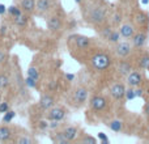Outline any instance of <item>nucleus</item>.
Here are the masks:
<instances>
[{"label":"nucleus","mask_w":149,"mask_h":144,"mask_svg":"<svg viewBox=\"0 0 149 144\" xmlns=\"http://www.w3.org/2000/svg\"><path fill=\"white\" fill-rule=\"evenodd\" d=\"M8 110H9V106H8L7 102L0 103V113H7Z\"/></svg>","instance_id":"nucleus-33"},{"label":"nucleus","mask_w":149,"mask_h":144,"mask_svg":"<svg viewBox=\"0 0 149 144\" xmlns=\"http://www.w3.org/2000/svg\"><path fill=\"white\" fill-rule=\"evenodd\" d=\"M52 140H54L55 143H58V144H65L68 142L67 138L64 136V132H58V134L52 138Z\"/></svg>","instance_id":"nucleus-22"},{"label":"nucleus","mask_w":149,"mask_h":144,"mask_svg":"<svg viewBox=\"0 0 149 144\" xmlns=\"http://www.w3.org/2000/svg\"><path fill=\"white\" fill-rule=\"evenodd\" d=\"M109 127H110V129L113 130V131L119 132V131H122L123 123H122L120 121H113V122H110V123H109Z\"/></svg>","instance_id":"nucleus-23"},{"label":"nucleus","mask_w":149,"mask_h":144,"mask_svg":"<svg viewBox=\"0 0 149 144\" xmlns=\"http://www.w3.org/2000/svg\"><path fill=\"white\" fill-rule=\"evenodd\" d=\"M28 76H30V77H33V79L38 80V77H39L38 70H37V68H34V67L29 68V70H28Z\"/></svg>","instance_id":"nucleus-29"},{"label":"nucleus","mask_w":149,"mask_h":144,"mask_svg":"<svg viewBox=\"0 0 149 144\" xmlns=\"http://www.w3.org/2000/svg\"><path fill=\"white\" fill-rule=\"evenodd\" d=\"M98 138H100L101 140H102V143H105V144H109V139H107V136H106L103 132H100L98 134Z\"/></svg>","instance_id":"nucleus-35"},{"label":"nucleus","mask_w":149,"mask_h":144,"mask_svg":"<svg viewBox=\"0 0 149 144\" xmlns=\"http://www.w3.org/2000/svg\"><path fill=\"white\" fill-rule=\"evenodd\" d=\"M47 127H49V123H47V122H45V121H41V122H39V129L45 130V129H47Z\"/></svg>","instance_id":"nucleus-38"},{"label":"nucleus","mask_w":149,"mask_h":144,"mask_svg":"<svg viewBox=\"0 0 149 144\" xmlns=\"http://www.w3.org/2000/svg\"><path fill=\"white\" fill-rule=\"evenodd\" d=\"M21 7H22V9L25 12H31L36 8V0H22Z\"/></svg>","instance_id":"nucleus-18"},{"label":"nucleus","mask_w":149,"mask_h":144,"mask_svg":"<svg viewBox=\"0 0 149 144\" xmlns=\"http://www.w3.org/2000/svg\"><path fill=\"white\" fill-rule=\"evenodd\" d=\"M80 1H81V0H76V3H80Z\"/></svg>","instance_id":"nucleus-47"},{"label":"nucleus","mask_w":149,"mask_h":144,"mask_svg":"<svg viewBox=\"0 0 149 144\" xmlns=\"http://www.w3.org/2000/svg\"><path fill=\"white\" fill-rule=\"evenodd\" d=\"M148 66H149V55L144 54L143 57H140V59H139V67L143 68V70H147Z\"/></svg>","instance_id":"nucleus-21"},{"label":"nucleus","mask_w":149,"mask_h":144,"mask_svg":"<svg viewBox=\"0 0 149 144\" xmlns=\"http://www.w3.org/2000/svg\"><path fill=\"white\" fill-rule=\"evenodd\" d=\"M74 42H76V46L79 49H86V47H89L92 39L85 36H76L74 37Z\"/></svg>","instance_id":"nucleus-12"},{"label":"nucleus","mask_w":149,"mask_h":144,"mask_svg":"<svg viewBox=\"0 0 149 144\" xmlns=\"http://www.w3.org/2000/svg\"><path fill=\"white\" fill-rule=\"evenodd\" d=\"M136 97V93H135V88L130 87V89H126V98L127 100H134Z\"/></svg>","instance_id":"nucleus-28"},{"label":"nucleus","mask_w":149,"mask_h":144,"mask_svg":"<svg viewBox=\"0 0 149 144\" xmlns=\"http://www.w3.org/2000/svg\"><path fill=\"white\" fill-rule=\"evenodd\" d=\"M39 106H41L42 109H45V110H49V109H51L52 106H54V97H51V96H42L41 100H39Z\"/></svg>","instance_id":"nucleus-13"},{"label":"nucleus","mask_w":149,"mask_h":144,"mask_svg":"<svg viewBox=\"0 0 149 144\" xmlns=\"http://www.w3.org/2000/svg\"><path fill=\"white\" fill-rule=\"evenodd\" d=\"M25 82H26V85L30 88H36V85H37V80L33 79V77H30V76H28V79L25 80Z\"/></svg>","instance_id":"nucleus-31"},{"label":"nucleus","mask_w":149,"mask_h":144,"mask_svg":"<svg viewBox=\"0 0 149 144\" xmlns=\"http://www.w3.org/2000/svg\"><path fill=\"white\" fill-rule=\"evenodd\" d=\"M5 10H7V9H5V7H4V5H3V4H0V15H3V13H4Z\"/></svg>","instance_id":"nucleus-45"},{"label":"nucleus","mask_w":149,"mask_h":144,"mask_svg":"<svg viewBox=\"0 0 149 144\" xmlns=\"http://www.w3.org/2000/svg\"><path fill=\"white\" fill-rule=\"evenodd\" d=\"M9 85V79L5 75H0V89H4Z\"/></svg>","instance_id":"nucleus-25"},{"label":"nucleus","mask_w":149,"mask_h":144,"mask_svg":"<svg viewBox=\"0 0 149 144\" xmlns=\"http://www.w3.org/2000/svg\"><path fill=\"white\" fill-rule=\"evenodd\" d=\"M135 93H136V97H141L143 96V89H135Z\"/></svg>","instance_id":"nucleus-41"},{"label":"nucleus","mask_w":149,"mask_h":144,"mask_svg":"<svg viewBox=\"0 0 149 144\" xmlns=\"http://www.w3.org/2000/svg\"><path fill=\"white\" fill-rule=\"evenodd\" d=\"M147 70H148V72H149V66H148V67H147Z\"/></svg>","instance_id":"nucleus-48"},{"label":"nucleus","mask_w":149,"mask_h":144,"mask_svg":"<svg viewBox=\"0 0 149 144\" xmlns=\"http://www.w3.org/2000/svg\"><path fill=\"white\" fill-rule=\"evenodd\" d=\"M4 59H5V54H4V51H3V50H0V63L4 62Z\"/></svg>","instance_id":"nucleus-40"},{"label":"nucleus","mask_w":149,"mask_h":144,"mask_svg":"<svg viewBox=\"0 0 149 144\" xmlns=\"http://www.w3.org/2000/svg\"><path fill=\"white\" fill-rule=\"evenodd\" d=\"M120 33H119L118 30H113L110 33V36H109V38H107V41L109 42H111V43H118L119 42V38H120Z\"/></svg>","instance_id":"nucleus-20"},{"label":"nucleus","mask_w":149,"mask_h":144,"mask_svg":"<svg viewBox=\"0 0 149 144\" xmlns=\"http://www.w3.org/2000/svg\"><path fill=\"white\" fill-rule=\"evenodd\" d=\"M119 33H120V36L123 37V38H132L134 34L136 33V29H135V26L132 25V24L127 22V24H123V25L120 26Z\"/></svg>","instance_id":"nucleus-9"},{"label":"nucleus","mask_w":149,"mask_h":144,"mask_svg":"<svg viewBox=\"0 0 149 144\" xmlns=\"http://www.w3.org/2000/svg\"><path fill=\"white\" fill-rule=\"evenodd\" d=\"M136 21H137V24H139L140 26L148 25V22H149L148 15H147V13H144V12H139L136 15Z\"/></svg>","instance_id":"nucleus-19"},{"label":"nucleus","mask_w":149,"mask_h":144,"mask_svg":"<svg viewBox=\"0 0 149 144\" xmlns=\"http://www.w3.org/2000/svg\"><path fill=\"white\" fill-rule=\"evenodd\" d=\"M143 82V76L140 72L137 71H131L128 75H127V84L132 88H137L140 87Z\"/></svg>","instance_id":"nucleus-5"},{"label":"nucleus","mask_w":149,"mask_h":144,"mask_svg":"<svg viewBox=\"0 0 149 144\" xmlns=\"http://www.w3.org/2000/svg\"><path fill=\"white\" fill-rule=\"evenodd\" d=\"M115 52L119 58H127L132 52V45L128 42H118L115 46Z\"/></svg>","instance_id":"nucleus-4"},{"label":"nucleus","mask_w":149,"mask_h":144,"mask_svg":"<svg viewBox=\"0 0 149 144\" xmlns=\"http://www.w3.org/2000/svg\"><path fill=\"white\" fill-rule=\"evenodd\" d=\"M8 12L10 13V15L13 16V17H17V16H20V15H22V12H21V9L20 8H17V7H9L8 8Z\"/></svg>","instance_id":"nucleus-27"},{"label":"nucleus","mask_w":149,"mask_h":144,"mask_svg":"<svg viewBox=\"0 0 149 144\" xmlns=\"http://www.w3.org/2000/svg\"><path fill=\"white\" fill-rule=\"evenodd\" d=\"M65 117V111L60 108H51L47 113V119L49 121H62Z\"/></svg>","instance_id":"nucleus-7"},{"label":"nucleus","mask_w":149,"mask_h":144,"mask_svg":"<svg viewBox=\"0 0 149 144\" xmlns=\"http://www.w3.org/2000/svg\"><path fill=\"white\" fill-rule=\"evenodd\" d=\"M5 33H7V26H5V25H3L1 28H0V34H3V36H4Z\"/></svg>","instance_id":"nucleus-42"},{"label":"nucleus","mask_w":149,"mask_h":144,"mask_svg":"<svg viewBox=\"0 0 149 144\" xmlns=\"http://www.w3.org/2000/svg\"><path fill=\"white\" fill-rule=\"evenodd\" d=\"M88 98V89L84 87H79L74 92V100L77 103H84Z\"/></svg>","instance_id":"nucleus-10"},{"label":"nucleus","mask_w":149,"mask_h":144,"mask_svg":"<svg viewBox=\"0 0 149 144\" xmlns=\"http://www.w3.org/2000/svg\"><path fill=\"white\" fill-rule=\"evenodd\" d=\"M65 77H67V80L72 81V80L74 79V75H73V73H67V75H65Z\"/></svg>","instance_id":"nucleus-43"},{"label":"nucleus","mask_w":149,"mask_h":144,"mask_svg":"<svg viewBox=\"0 0 149 144\" xmlns=\"http://www.w3.org/2000/svg\"><path fill=\"white\" fill-rule=\"evenodd\" d=\"M147 41H148L147 31L140 30V31H137V33H135L134 37H132V46L136 47V49H141V47L145 46Z\"/></svg>","instance_id":"nucleus-3"},{"label":"nucleus","mask_w":149,"mask_h":144,"mask_svg":"<svg viewBox=\"0 0 149 144\" xmlns=\"http://www.w3.org/2000/svg\"><path fill=\"white\" fill-rule=\"evenodd\" d=\"M110 93L115 100H123V98L126 97V88H124L123 84L116 82V84H114L113 87L110 88Z\"/></svg>","instance_id":"nucleus-6"},{"label":"nucleus","mask_w":149,"mask_h":144,"mask_svg":"<svg viewBox=\"0 0 149 144\" xmlns=\"http://www.w3.org/2000/svg\"><path fill=\"white\" fill-rule=\"evenodd\" d=\"M60 26H62V22H60V18L58 17V16H51V17H49V20H47V28H49L50 30L56 31L60 29Z\"/></svg>","instance_id":"nucleus-11"},{"label":"nucleus","mask_w":149,"mask_h":144,"mask_svg":"<svg viewBox=\"0 0 149 144\" xmlns=\"http://www.w3.org/2000/svg\"><path fill=\"white\" fill-rule=\"evenodd\" d=\"M90 106H92L93 110L95 111H101L106 108V98L102 96H95L90 100Z\"/></svg>","instance_id":"nucleus-8"},{"label":"nucleus","mask_w":149,"mask_h":144,"mask_svg":"<svg viewBox=\"0 0 149 144\" xmlns=\"http://www.w3.org/2000/svg\"><path fill=\"white\" fill-rule=\"evenodd\" d=\"M15 115H16L15 111H9V110H8L7 113H5L4 118H3V122H4V123H9V122L15 118Z\"/></svg>","instance_id":"nucleus-26"},{"label":"nucleus","mask_w":149,"mask_h":144,"mask_svg":"<svg viewBox=\"0 0 149 144\" xmlns=\"http://www.w3.org/2000/svg\"><path fill=\"white\" fill-rule=\"evenodd\" d=\"M55 87H56V82H55V81H52V82H50V84H49L50 89H55Z\"/></svg>","instance_id":"nucleus-44"},{"label":"nucleus","mask_w":149,"mask_h":144,"mask_svg":"<svg viewBox=\"0 0 149 144\" xmlns=\"http://www.w3.org/2000/svg\"><path fill=\"white\" fill-rule=\"evenodd\" d=\"M118 71L120 75H123V76H127V75L130 73V72L132 71V66L128 62H126V60H123V62L119 63V67H118Z\"/></svg>","instance_id":"nucleus-15"},{"label":"nucleus","mask_w":149,"mask_h":144,"mask_svg":"<svg viewBox=\"0 0 149 144\" xmlns=\"http://www.w3.org/2000/svg\"><path fill=\"white\" fill-rule=\"evenodd\" d=\"M149 0H143V4H148Z\"/></svg>","instance_id":"nucleus-46"},{"label":"nucleus","mask_w":149,"mask_h":144,"mask_svg":"<svg viewBox=\"0 0 149 144\" xmlns=\"http://www.w3.org/2000/svg\"><path fill=\"white\" fill-rule=\"evenodd\" d=\"M122 21V18H120V15H119V13H116L115 16H114V24H116V25H118L119 22H120Z\"/></svg>","instance_id":"nucleus-37"},{"label":"nucleus","mask_w":149,"mask_h":144,"mask_svg":"<svg viewBox=\"0 0 149 144\" xmlns=\"http://www.w3.org/2000/svg\"><path fill=\"white\" fill-rule=\"evenodd\" d=\"M92 64L95 70L98 71H105L110 67L111 64V58L105 52H98L92 58Z\"/></svg>","instance_id":"nucleus-1"},{"label":"nucleus","mask_w":149,"mask_h":144,"mask_svg":"<svg viewBox=\"0 0 149 144\" xmlns=\"http://www.w3.org/2000/svg\"><path fill=\"white\" fill-rule=\"evenodd\" d=\"M144 113H145V115L149 117V102H147L144 105Z\"/></svg>","instance_id":"nucleus-39"},{"label":"nucleus","mask_w":149,"mask_h":144,"mask_svg":"<svg viewBox=\"0 0 149 144\" xmlns=\"http://www.w3.org/2000/svg\"><path fill=\"white\" fill-rule=\"evenodd\" d=\"M59 122L60 121H50V123H49V127H51V129H56L58 126H59Z\"/></svg>","instance_id":"nucleus-36"},{"label":"nucleus","mask_w":149,"mask_h":144,"mask_svg":"<svg viewBox=\"0 0 149 144\" xmlns=\"http://www.w3.org/2000/svg\"><path fill=\"white\" fill-rule=\"evenodd\" d=\"M15 21L18 26H24V25H26V22H28V17L24 15H20V16H17V17H15Z\"/></svg>","instance_id":"nucleus-24"},{"label":"nucleus","mask_w":149,"mask_h":144,"mask_svg":"<svg viewBox=\"0 0 149 144\" xmlns=\"http://www.w3.org/2000/svg\"><path fill=\"white\" fill-rule=\"evenodd\" d=\"M18 143L20 144H31L33 140H31L30 138H21V139H18Z\"/></svg>","instance_id":"nucleus-34"},{"label":"nucleus","mask_w":149,"mask_h":144,"mask_svg":"<svg viewBox=\"0 0 149 144\" xmlns=\"http://www.w3.org/2000/svg\"><path fill=\"white\" fill-rule=\"evenodd\" d=\"M111 31H113V29H111V28H105L102 31H101V36H102L105 39H107V38H109V36H110V33H111Z\"/></svg>","instance_id":"nucleus-32"},{"label":"nucleus","mask_w":149,"mask_h":144,"mask_svg":"<svg viewBox=\"0 0 149 144\" xmlns=\"http://www.w3.org/2000/svg\"><path fill=\"white\" fill-rule=\"evenodd\" d=\"M148 129H149V123H148Z\"/></svg>","instance_id":"nucleus-49"},{"label":"nucleus","mask_w":149,"mask_h":144,"mask_svg":"<svg viewBox=\"0 0 149 144\" xmlns=\"http://www.w3.org/2000/svg\"><path fill=\"white\" fill-rule=\"evenodd\" d=\"M52 5V1L51 0H38V1L36 3V8L39 10L41 13H45L47 12V10L51 8Z\"/></svg>","instance_id":"nucleus-14"},{"label":"nucleus","mask_w":149,"mask_h":144,"mask_svg":"<svg viewBox=\"0 0 149 144\" xmlns=\"http://www.w3.org/2000/svg\"><path fill=\"white\" fill-rule=\"evenodd\" d=\"M81 143H89V144H95L97 143V139L93 136H89V135H85L81 139Z\"/></svg>","instance_id":"nucleus-30"},{"label":"nucleus","mask_w":149,"mask_h":144,"mask_svg":"<svg viewBox=\"0 0 149 144\" xmlns=\"http://www.w3.org/2000/svg\"><path fill=\"white\" fill-rule=\"evenodd\" d=\"M10 135H12V131H10L9 127H7V126L0 127V142H5V140H8L10 138Z\"/></svg>","instance_id":"nucleus-17"},{"label":"nucleus","mask_w":149,"mask_h":144,"mask_svg":"<svg viewBox=\"0 0 149 144\" xmlns=\"http://www.w3.org/2000/svg\"><path fill=\"white\" fill-rule=\"evenodd\" d=\"M106 18V10L102 7H94L89 13V21L93 24H101Z\"/></svg>","instance_id":"nucleus-2"},{"label":"nucleus","mask_w":149,"mask_h":144,"mask_svg":"<svg viewBox=\"0 0 149 144\" xmlns=\"http://www.w3.org/2000/svg\"><path fill=\"white\" fill-rule=\"evenodd\" d=\"M63 132H64V136L67 138L68 142L74 140V139H76V136H77V129H76V127H73V126L67 127V129H65Z\"/></svg>","instance_id":"nucleus-16"}]
</instances>
